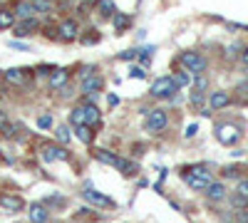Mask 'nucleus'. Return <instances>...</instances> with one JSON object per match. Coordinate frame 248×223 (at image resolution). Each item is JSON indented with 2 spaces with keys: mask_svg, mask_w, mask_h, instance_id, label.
Returning a JSON list of instances; mask_svg holds the SVG:
<instances>
[{
  "mask_svg": "<svg viewBox=\"0 0 248 223\" xmlns=\"http://www.w3.org/2000/svg\"><path fill=\"white\" fill-rule=\"evenodd\" d=\"M179 62H181V67H184L186 72H191L194 77L203 74L206 67H209V59H206L201 52H181Z\"/></svg>",
  "mask_w": 248,
  "mask_h": 223,
  "instance_id": "f257e3e1",
  "label": "nucleus"
},
{
  "mask_svg": "<svg viewBox=\"0 0 248 223\" xmlns=\"http://www.w3.org/2000/svg\"><path fill=\"white\" fill-rule=\"evenodd\" d=\"M169 124V117L164 109H149L147 112V119H144V129H147L149 134H161L164 129H167Z\"/></svg>",
  "mask_w": 248,
  "mask_h": 223,
  "instance_id": "f03ea898",
  "label": "nucleus"
},
{
  "mask_svg": "<svg viewBox=\"0 0 248 223\" xmlns=\"http://www.w3.org/2000/svg\"><path fill=\"white\" fill-rule=\"evenodd\" d=\"M241 127L238 124H231V121H223V124H216V139L221 141L223 147H233L236 141L241 139Z\"/></svg>",
  "mask_w": 248,
  "mask_h": 223,
  "instance_id": "7ed1b4c3",
  "label": "nucleus"
},
{
  "mask_svg": "<svg viewBox=\"0 0 248 223\" xmlns=\"http://www.w3.org/2000/svg\"><path fill=\"white\" fill-rule=\"evenodd\" d=\"M176 92H179V87H176V82H174V77H159V79H154V85H152V89H149V94L152 97H176Z\"/></svg>",
  "mask_w": 248,
  "mask_h": 223,
  "instance_id": "20e7f679",
  "label": "nucleus"
},
{
  "mask_svg": "<svg viewBox=\"0 0 248 223\" xmlns=\"http://www.w3.org/2000/svg\"><path fill=\"white\" fill-rule=\"evenodd\" d=\"M3 77L10 87H28L30 79H32V72L25 70V67H13V70H5Z\"/></svg>",
  "mask_w": 248,
  "mask_h": 223,
  "instance_id": "39448f33",
  "label": "nucleus"
},
{
  "mask_svg": "<svg viewBox=\"0 0 248 223\" xmlns=\"http://www.w3.org/2000/svg\"><path fill=\"white\" fill-rule=\"evenodd\" d=\"M82 196H85V201H87V204H92L94 208H114V206H117L109 196L99 193V191H94V189H85V191H82Z\"/></svg>",
  "mask_w": 248,
  "mask_h": 223,
  "instance_id": "423d86ee",
  "label": "nucleus"
},
{
  "mask_svg": "<svg viewBox=\"0 0 248 223\" xmlns=\"http://www.w3.org/2000/svg\"><path fill=\"white\" fill-rule=\"evenodd\" d=\"M102 87H105V79H102L99 74L90 72L87 77H82V94H87V97H97V92H102Z\"/></svg>",
  "mask_w": 248,
  "mask_h": 223,
  "instance_id": "0eeeda50",
  "label": "nucleus"
},
{
  "mask_svg": "<svg viewBox=\"0 0 248 223\" xmlns=\"http://www.w3.org/2000/svg\"><path fill=\"white\" fill-rule=\"evenodd\" d=\"M57 37L65 40V43H72V40L79 37V25L77 20H62L60 28H57Z\"/></svg>",
  "mask_w": 248,
  "mask_h": 223,
  "instance_id": "6e6552de",
  "label": "nucleus"
},
{
  "mask_svg": "<svg viewBox=\"0 0 248 223\" xmlns=\"http://www.w3.org/2000/svg\"><path fill=\"white\" fill-rule=\"evenodd\" d=\"M40 30V23L35 17H25V20H20V23L13 25V35L15 37H28V35H35Z\"/></svg>",
  "mask_w": 248,
  "mask_h": 223,
  "instance_id": "1a4fd4ad",
  "label": "nucleus"
},
{
  "mask_svg": "<svg viewBox=\"0 0 248 223\" xmlns=\"http://www.w3.org/2000/svg\"><path fill=\"white\" fill-rule=\"evenodd\" d=\"M0 208H5L10 213H17L25 208V201L20 196H10V193H0Z\"/></svg>",
  "mask_w": 248,
  "mask_h": 223,
  "instance_id": "9d476101",
  "label": "nucleus"
},
{
  "mask_svg": "<svg viewBox=\"0 0 248 223\" xmlns=\"http://www.w3.org/2000/svg\"><path fill=\"white\" fill-rule=\"evenodd\" d=\"M184 181H186V186L194 189V191H206L211 184V176H196V174H184Z\"/></svg>",
  "mask_w": 248,
  "mask_h": 223,
  "instance_id": "9b49d317",
  "label": "nucleus"
},
{
  "mask_svg": "<svg viewBox=\"0 0 248 223\" xmlns=\"http://www.w3.org/2000/svg\"><path fill=\"white\" fill-rule=\"evenodd\" d=\"M229 104H231V94H229V92L218 89V92H211V94H209V107H211L214 112H218V109H226Z\"/></svg>",
  "mask_w": 248,
  "mask_h": 223,
  "instance_id": "f8f14e48",
  "label": "nucleus"
},
{
  "mask_svg": "<svg viewBox=\"0 0 248 223\" xmlns=\"http://www.w3.org/2000/svg\"><path fill=\"white\" fill-rule=\"evenodd\" d=\"M43 156H45L47 161H67V159H70V151H67L65 147H55V144H50V147L43 149Z\"/></svg>",
  "mask_w": 248,
  "mask_h": 223,
  "instance_id": "ddd939ff",
  "label": "nucleus"
},
{
  "mask_svg": "<svg viewBox=\"0 0 248 223\" xmlns=\"http://www.w3.org/2000/svg\"><path fill=\"white\" fill-rule=\"evenodd\" d=\"M67 79H70V70L57 67V70H52V74H50V87H52V89H62V87L67 85Z\"/></svg>",
  "mask_w": 248,
  "mask_h": 223,
  "instance_id": "4468645a",
  "label": "nucleus"
},
{
  "mask_svg": "<svg viewBox=\"0 0 248 223\" xmlns=\"http://www.w3.org/2000/svg\"><path fill=\"white\" fill-rule=\"evenodd\" d=\"M92 156H94L97 161H102V164H107V166H117V164H119V156H117L114 151H109V149H94Z\"/></svg>",
  "mask_w": 248,
  "mask_h": 223,
  "instance_id": "2eb2a0df",
  "label": "nucleus"
},
{
  "mask_svg": "<svg viewBox=\"0 0 248 223\" xmlns=\"http://www.w3.org/2000/svg\"><path fill=\"white\" fill-rule=\"evenodd\" d=\"M28 216H30V223H47V218H50V213L43 204H32Z\"/></svg>",
  "mask_w": 248,
  "mask_h": 223,
  "instance_id": "dca6fc26",
  "label": "nucleus"
},
{
  "mask_svg": "<svg viewBox=\"0 0 248 223\" xmlns=\"http://www.w3.org/2000/svg\"><path fill=\"white\" fill-rule=\"evenodd\" d=\"M15 17H20V20H25V17H32V13H35V5H32V0H20V3H15Z\"/></svg>",
  "mask_w": 248,
  "mask_h": 223,
  "instance_id": "f3484780",
  "label": "nucleus"
},
{
  "mask_svg": "<svg viewBox=\"0 0 248 223\" xmlns=\"http://www.w3.org/2000/svg\"><path fill=\"white\" fill-rule=\"evenodd\" d=\"M206 196H209L211 201H223L226 198V186L218 184V181H211L209 189H206Z\"/></svg>",
  "mask_w": 248,
  "mask_h": 223,
  "instance_id": "a211bd4d",
  "label": "nucleus"
},
{
  "mask_svg": "<svg viewBox=\"0 0 248 223\" xmlns=\"http://www.w3.org/2000/svg\"><path fill=\"white\" fill-rule=\"evenodd\" d=\"M82 109H85V124H87V127L99 124V109H97L94 104H85Z\"/></svg>",
  "mask_w": 248,
  "mask_h": 223,
  "instance_id": "6ab92c4d",
  "label": "nucleus"
},
{
  "mask_svg": "<svg viewBox=\"0 0 248 223\" xmlns=\"http://www.w3.org/2000/svg\"><path fill=\"white\" fill-rule=\"evenodd\" d=\"M129 23H132L129 15H124V13H114V15H112V25H114L117 32H124V30L129 28Z\"/></svg>",
  "mask_w": 248,
  "mask_h": 223,
  "instance_id": "aec40b11",
  "label": "nucleus"
},
{
  "mask_svg": "<svg viewBox=\"0 0 248 223\" xmlns=\"http://www.w3.org/2000/svg\"><path fill=\"white\" fill-rule=\"evenodd\" d=\"M117 169L124 174V176H134L137 171H139V166L134 164V161H129V159H119V164H117Z\"/></svg>",
  "mask_w": 248,
  "mask_h": 223,
  "instance_id": "412c9836",
  "label": "nucleus"
},
{
  "mask_svg": "<svg viewBox=\"0 0 248 223\" xmlns=\"http://www.w3.org/2000/svg\"><path fill=\"white\" fill-rule=\"evenodd\" d=\"M75 134H77V139L82 141V144H92V127H87V124H82V127H75Z\"/></svg>",
  "mask_w": 248,
  "mask_h": 223,
  "instance_id": "4be33fe9",
  "label": "nucleus"
},
{
  "mask_svg": "<svg viewBox=\"0 0 248 223\" xmlns=\"http://www.w3.org/2000/svg\"><path fill=\"white\" fill-rule=\"evenodd\" d=\"M15 25V13L13 10H0V30H8Z\"/></svg>",
  "mask_w": 248,
  "mask_h": 223,
  "instance_id": "5701e85b",
  "label": "nucleus"
},
{
  "mask_svg": "<svg viewBox=\"0 0 248 223\" xmlns=\"http://www.w3.org/2000/svg\"><path fill=\"white\" fill-rule=\"evenodd\" d=\"M97 10H99V15H105V17H112L117 13L112 0H97Z\"/></svg>",
  "mask_w": 248,
  "mask_h": 223,
  "instance_id": "b1692460",
  "label": "nucleus"
},
{
  "mask_svg": "<svg viewBox=\"0 0 248 223\" xmlns=\"http://www.w3.org/2000/svg\"><path fill=\"white\" fill-rule=\"evenodd\" d=\"M70 121H72L75 127H82V124H85V109H82V107H75V109L70 112Z\"/></svg>",
  "mask_w": 248,
  "mask_h": 223,
  "instance_id": "393cba45",
  "label": "nucleus"
},
{
  "mask_svg": "<svg viewBox=\"0 0 248 223\" xmlns=\"http://www.w3.org/2000/svg\"><path fill=\"white\" fill-rule=\"evenodd\" d=\"M206 87H209V79H206L203 74H199V77L194 79V92H203Z\"/></svg>",
  "mask_w": 248,
  "mask_h": 223,
  "instance_id": "a878e982",
  "label": "nucleus"
},
{
  "mask_svg": "<svg viewBox=\"0 0 248 223\" xmlns=\"http://www.w3.org/2000/svg\"><path fill=\"white\" fill-rule=\"evenodd\" d=\"M246 204H248L246 196H241V193H233V196H231V206H233V208H243Z\"/></svg>",
  "mask_w": 248,
  "mask_h": 223,
  "instance_id": "bb28decb",
  "label": "nucleus"
},
{
  "mask_svg": "<svg viewBox=\"0 0 248 223\" xmlns=\"http://www.w3.org/2000/svg\"><path fill=\"white\" fill-rule=\"evenodd\" d=\"M90 35H85V37H82V43H85V45H92V43H99V32L97 30H87Z\"/></svg>",
  "mask_w": 248,
  "mask_h": 223,
  "instance_id": "cd10ccee",
  "label": "nucleus"
},
{
  "mask_svg": "<svg viewBox=\"0 0 248 223\" xmlns=\"http://www.w3.org/2000/svg\"><path fill=\"white\" fill-rule=\"evenodd\" d=\"M189 102H191V107H201L203 104V92H191Z\"/></svg>",
  "mask_w": 248,
  "mask_h": 223,
  "instance_id": "c85d7f7f",
  "label": "nucleus"
},
{
  "mask_svg": "<svg viewBox=\"0 0 248 223\" xmlns=\"http://www.w3.org/2000/svg\"><path fill=\"white\" fill-rule=\"evenodd\" d=\"M174 82H176V87H186V85H189V74H186V72L174 74Z\"/></svg>",
  "mask_w": 248,
  "mask_h": 223,
  "instance_id": "c756f323",
  "label": "nucleus"
},
{
  "mask_svg": "<svg viewBox=\"0 0 248 223\" xmlns=\"http://www.w3.org/2000/svg\"><path fill=\"white\" fill-rule=\"evenodd\" d=\"M129 77H132V79H134V77H137V79H144V77H147V72H144V67H132V70H129Z\"/></svg>",
  "mask_w": 248,
  "mask_h": 223,
  "instance_id": "7c9ffc66",
  "label": "nucleus"
},
{
  "mask_svg": "<svg viewBox=\"0 0 248 223\" xmlns=\"http://www.w3.org/2000/svg\"><path fill=\"white\" fill-rule=\"evenodd\" d=\"M37 127H40V129H50V127H52V117H40V119H37Z\"/></svg>",
  "mask_w": 248,
  "mask_h": 223,
  "instance_id": "2f4dec72",
  "label": "nucleus"
},
{
  "mask_svg": "<svg viewBox=\"0 0 248 223\" xmlns=\"http://www.w3.org/2000/svg\"><path fill=\"white\" fill-rule=\"evenodd\" d=\"M57 139L62 141V144H67V141H70V132H67L65 127H60V129H57Z\"/></svg>",
  "mask_w": 248,
  "mask_h": 223,
  "instance_id": "473e14b6",
  "label": "nucleus"
},
{
  "mask_svg": "<svg viewBox=\"0 0 248 223\" xmlns=\"http://www.w3.org/2000/svg\"><path fill=\"white\" fill-rule=\"evenodd\" d=\"M236 193H241V196H246V198H248V178L238 181V189H236Z\"/></svg>",
  "mask_w": 248,
  "mask_h": 223,
  "instance_id": "72a5a7b5",
  "label": "nucleus"
},
{
  "mask_svg": "<svg viewBox=\"0 0 248 223\" xmlns=\"http://www.w3.org/2000/svg\"><path fill=\"white\" fill-rule=\"evenodd\" d=\"M137 57H139V50H127L119 55V59H137Z\"/></svg>",
  "mask_w": 248,
  "mask_h": 223,
  "instance_id": "f704fd0d",
  "label": "nucleus"
},
{
  "mask_svg": "<svg viewBox=\"0 0 248 223\" xmlns=\"http://www.w3.org/2000/svg\"><path fill=\"white\" fill-rule=\"evenodd\" d=\"M236 223H248V211H236Z\"/></svg>",
  "mask_w": 248,
  "mask_h": 223,
  "instance_id": "c9c22d12",
  "label": "nucleus"
},
{
  "mask_svg": "<svg viewBox=\"0 0 248 223\" xmlns=\"http://www.w3.org/2000/svg\"><path fill=\"white\" fill-rule=\"evenodd\" d=\"M92 8H94V3H82V5H79V13H82V15H90Z\"/></svg>",
  "mask_w": 248,
  "mask_h": 223,
  "instance_id": "e433bc0d",
  "label": "nucleus"
},
{
  "mask_svg": "<svg viewBox=\"0 0 248 223\" xmlns=\"http://www.w3.org/2000/svg\"><path fill=\"white\" fill-rule=\"evenodd\" d=\"M8 45H10V47H15V50H23V52H28V45H23V43H15V40H10Z\"/></svg>",
  "mask_w": 248,
  "mask_h": 223,
  "instance_id": "4c0bfd02",
  "label": "nucleus"
},
{
  "mask_svg": "<svg viewBox=\"0 0 248 223\" xmlns=\"http://www.w3.org/2000/svg\"><path fill=\"white\" fill-rule=\"evenodd\" d=\"M107 102H109V107H117V104H119V97H117V94H109Z\"/></svg>",
  "mask_w": 248,
  "mask_h": 223,
  "instance_id": "58836bf2",
  "label": "nucleus"
},
{
  "mask_svg": "<svg viewBox=\"0 0 248 223\" xmlns=\"http://www.w3.org/2000/svg\"><path fill=\"white\" fill-rule=\"evenodd\" d=\"M196 129H199L196 124H189V129H186V136H194V134H196Z\"/></svg>",
  "mask_w": 248,
  "mask_h": 223,
  "instance_id": "ea45409f",
  "label": "nucleus"
},
{
  "mask_svg": "<svg viewBox=\"0 0 248 223\" xmlns=\"http://www.w3.org/2000/svg\"><path fill=\"white\" fill-rule=\"evenodd\" d=\"M241 62H243V65H246V67H248V47H246V50H243V52H241Z\"/></svg>",
  "mask_w": 248,
  "mask_h": 223,
  "instance_id": "a19ab883",
  "label": "nucleus"
},
{
  "mask_svg": "<svg viewBox=\"0 0 248 223\" xmlns=\"http://www.w3.org/2000/svg\"><path fill=\"white\" fill-rule=\"evenodd\" d=\"M243 92H246V94H248V82H246V85H243Z\"/></svg>",
  "mask_w": 248,
  "mask_h": 223,
  "instance_id": "79ce46f5",
  "label": "nucleus"
}]
</instances>
